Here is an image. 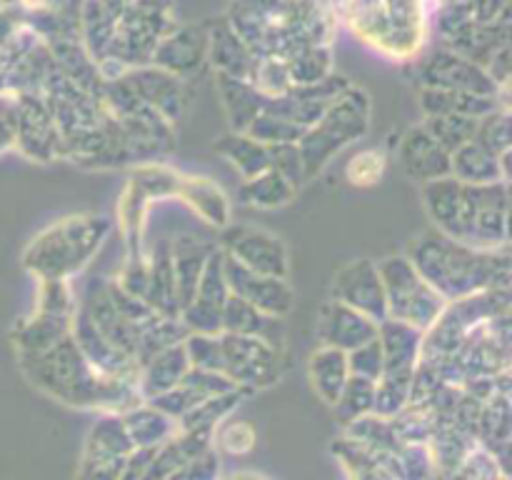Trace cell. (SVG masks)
Instances as JSON below:
<instances>
[{"mask_svg": "<svg viewBox=\"0 0 512 480\" xmlns=\"http://www.w3.org/2000/svg\"><path fill=\"white\" fill-rule=\"evenodd\" d=\"M408 260L445 303L510 288L508 245L473 248L433 228L410 243Z\"/></svg>", "mask_w": 512, "mask_h": 480, "instance_id": "cell-1", "label": "cell"}, {"mask_svg": "<svg viewBox=\"0 0 512 480\" xmlns=\"http://www.w3.org/2000/svg\"><path fill=\"white\" fill-rule=\"evenodd\" d=\"M508 185H465L448 175L423 185V203L440 233L473 248H500L508 245Z\"/></svg>", "mask_w": 512, "mask_h": 480, "instance_id": "cell-2", "label": "cell"}, {"mask_svg": "<svg viewBox=\"0 0 512 480\" xmlns=\"http://www.w3.org/2000/svg\"><path fill=\"white\" fill-rule=\"evenodd\" d=\"M23 368L28 370L30 380L48 390L55 398L73 405L93 403H120L130 395L138 393V383L133 380L115 378L95 368L80 348L75 345L73 335H65L50 348L40 353L20 355Z\"/></svg>", "mask_w": 512, "mask_h": 480, "instance_id": "cell-3", "label": "cell"}, {"mask_svg": "<svg viewBox=\"0 0 512 480\" xmlns=\"http://www.w3.org/2000/svg\"><path fill=\"white\" fill-rule=\"evenodd\" d=\"M108 233L110 220L103 215H70L30 243L25 263L40 280H65L88 265Z\"/></svg>", "mask_w": 512, "mask_h": 480, "instance_id": "cell-4", "label": "cell"}, {"mask_svg": "<svg viewBox=\"0 0 512 480\" xmlns=\"http://www.w3.org/2000/svg\"><path fill=\"white\" fill-rule=\"evenodd\" d=\"M370 130V98L358 85H348L320 120L298 140L305 165V180L315 178L345 145L358 143Z\"/></svg>", "mask_w": 512, "mask_h": 480, "instance_id": "cell-5", "label": "cell"}, {"mask_svg": "<svg viewBox=\"0 0 512 480\" xmlns=\"http://www.w3.org/2000/svg\"><path fill=\"white\" fill-rule=\"evenodd\" d=\"M378 270L380 278H383L388 318L415 325L423 333L438 323L448 303L415 270L408 255H388V258L380 260Z\"/></svg>", "mask_w": 512, "mask_h": 480, "instance_id": "cell-6", "label": "cell"}, {"mask_svg": "<svg viewBox=\"0 0 512 480\" xmlns=\"http://www.w3.org/2000/svg\"><path fill=\"white\" fill-rule=\"evenodd\" d=\"M223 373L238 388H265L278 378L280 350L253 335L220 333Z\"/></svg>", "mask_w": 512, "mask_h": 480, "instance_id": "cell-7", "label": "cell"}, {"mask_svg": "<svg viewBox=\"0 0 512 480\" xmlns=\"http://www.w3.org/2000/svg\"><path fill=\"white\" fill-rule=\"evenodd\" d=\"M220 250L253 273L288 278V248L278 235L258 228H245V225H225L223 248Z\"/></svg>", "mask_w": 512, "mask_h": 480, "instance_id": "cell-8", "label": "cell"}, {"mask_svg": "<svg viewBox=\"0 0 512 480\" xmlns=\"http://www.w3.org/2000/svg\"><path fill=\"white\" fill-rule=\"evenodd\" d=\"M228 295L230 290L223 273V250L215 248L213 253H210L208 263H205L193 300L180 310V320L185 323V328H188L190 333H223L220 315H223V305L225 300H228Z\"/></svg>", "mask_w": 512, "mask_h": 480, "instance_id": "cell-9", "label": "cell"}, {"mask_svg": "<svg viewBox=\"0 0 512 480\" xmlns=\"http://www.w3.org/2000/svg\"><path fill=\"white\" fill-rule=\"evenodd\" d=\"M223 273L230 295L248 300L260 313L285 318L293 310V288H290L285 278L253 273V270L240 265L235 258H230L228 253H223Z\"/></svg>", "mask_w": 512, "mask_h": 480, "instance_id": "cell-10", "label": "cell"}, {"mask_svg": "<svg viewBox=\"0 0 512 480\" xmlns=\"http://www.w3.org/2000/svg\"><path fill=\"white\" fill-rule=\"evenodd\" d=\"M333 300L368 315L375 323L388 318L385 308V288L378 263L370 258H358L343 265L333 278Z\"/></svg>", "mask_w": 512, "mask_h": 480, "instance_id": "cell-11", "label": "cell"}, {"mask_svg": "<svg viewBox=\"0 0 512 480\" xmlns=\"http://www.w3.org/2000/svg\"><path fill=\"white\" fill-rule=\"evenodd\" d=\"M420 88H443V90H470L480 95H500L503 90L495 80L480 68L478 63L468 60L460 53L440 50L420 70Z\"/></svg>", "mask_w": 512, "mask_h": 480, "instance_id": "cell-12", "label": "cell"}, {"mask_svg": "<svg viewBox=\"0 0 512 480\" xmlns=\"http://www.w3.org/2000/svg\"><path fill=\"white\" fill-rule=\"evenodd\" d=\"M120 80L133 90L135 98L143 100L158 115H163L168 123H175L183 115L188 100H185V88L178 75L168 73L158 65H153V68L138 65V68L125 70Z\"/></svg>", "mask_w": 512, "mask_h": 480, "instance_id": "cell-13", "label": "cell"}, {"mask_svg": "<svg viewBox=\"0 0 512 480\" xmlns=\"http://www.w3.org/2000/svg\"><path fill=\"white\" fill-rule=\"evenodd\" d=\"M80 305L88 313V318L93 320L95 328L100 330V335L110 345H115V348L123 350L125 355H130L135 360L140 330L115 308L113 298L108 293V280H95V283H90L88 295H85V300Z\"/></svg>", "mask_w": 512, "mask_h": 480, "instance_id": "cell-14", "label": "cell"}, {"mask_svg": "<svg viewBox=\"0 0 512 480\" xmlns=\"http://www.w3.org/2000/svg\"><path fill=\"white\" fill-rule=\"evenodd\" d=\"M378 335V323L338 300H328L318 315V338L323 345L338 348L343 353L368 343Z\"/></svg>", "mask_w": 512, "mask_h": 480, "instance_id": "cell-15", "label": "cell"}, {"mask_svg": "<svg viewBox=\"0 0 512 480\" xmlns=\"http://www.w3.org/2000/svg\"><path fill=\"white\" fill-rule=\"evenodd\" d=\"M20 148L35 160H53L55 153H60V130L55 125L53 113L48 103L40 98H23V105H18V130Z\"/></svg>", "mask_w": 512, "mask_h": 480, "instance_id": "cell-16", "label": "cell"}, {"mask_svg": "<svg viewBox=\"0 0 512 480\" xmlns=\"http://www.w3.org/2000/svg\"><path fill=\"white\" fill-rule=\"evenodd\" d=\"M400 165L410 180L425 185L430 180L448 178L450 153L430 138L423 125H415L405 133L403 143H400Z\"/></svg>", "mask_w": 512, "mask_h": 480, "instance_id": "cell-17", "label": "cell"}, {"mask_svg": "<svg viewBox=\"0 0 512 480\" xmlns=\"http://www.w3.org/2000/svg\"><path fill=\"white\" fill-rule=\"evenodd\" d=\"M378 340L383 348V373H415L418 360L423 358L425 333L403 320L383 318L378 323Z\"/></svg>", "mask_w": 512, "mask_h": 480, "instance_id": "cell-18", "label": "cell"}, {"mask_svg": "<svg viewBox=\"0 0 512 480\" xmlns=\"http://www.w3.org/2000/svg\"><path fill=\"white\" fill-rule=\"evenodd\" d=\"M510 153L498 158L475 140L460 145L455 153H450V175L465 185H490V183H510Z\"/></svg>", "mask_w": 512, "mask_h": 480, "instance_id": "cell-19", "label": "cell"}, {"mask_svg": "<svg viewBox=\"0 0 512 480\" xmlns=\"http://www.w3.org/2000/svg\"><path fill=\"white\" fill-rule=\"evenodd\" d=\"M220 325H223V333L253 335V338H260L268 345H273L275 350L283 348L285 343L283 318L260 313L255 305L238 298V295H228L223 305V315H220Z\"/></svg>", "mask_w": 512, "mask_h": 480, "instance_id": "cell-20", "label": "cell"}, {"mask_svg": "<svg viewBox=\"0 0 512 480\" xmlns=\"http://www.w3.org/2000/svg\"><path fill=\"white\" fill-rule=\"evenodd\" d=\"M215 245L205 243V240L193 238V235H180L175 245H170V260H173V275H175V293H178L180 310L193 300L198 280L203 275L205 263H208L210 253Z\"/></svg>", "mask_w": 512, "mask_h": 480, "instance_id": "cell-21", "label": "cell"}, {"mask_svg": "<svg viewBox=\"0 0 512 480\" xmlns=\"http://www.w3.org/2000/svg\"><path fill=\"white\" fill-rule=\"evenodd\" d=\"M420 108L425 115H468V118H483L490 110L505 103V93L480 95L470 90H443V88H420Z\"/></svg>", "mask_w": 512, "mask_h": 480, "instance_id": "cell-22", "label": "cell"}, {"mask_svg": "<svg viewBox=\"0 0 512 480\" xmlns=\"http://www.w3.org/2000/svg\"><path fill=\"white\" fill-rule=\"evenodd\" d=\"M218 93L230 128L238 130V133H245L255 115L263 113L265 103H268V95L260 93L250 80L233 78V75L225 73H218Z\"/></svg>", "mask_w": 512, "mask_h": 480, "instance_id": "cell-23", "label": "cell"}, {"mask_svg": "<svg viewBox=\"0 0 512 480\" xmlns=\"http://www.w3.org/2000/svg\"><path fill=\"white\" fill-rule=\"evenodd\" d=\"M190 363L185 355L183 343H175L170 348L160 350L158 355L143 363L138 368V393L145 398H155V395L165 393V390L175 388L185 373H188Z\"/></svg>", "mask_w": 512, "mask_h": 480, "instance_id": "cell-24", "label": "cell"}, {"mask_svg": "<svg viewBox=\"0 0 512 480\" xmlns=\"http://www.w3.org/2000/svg\"><path fill=\"white\" fill-rule=\"evenodd\" d=\"M215 153H218L220 158L228 160V163L243 175V180L255 178V175L265 173V170L270 168L268 145L250 138L248 133H238V130L218 138V143H215Z\"/></svg>", "mask_w": 512, "mask_h": 480, "instance_id": "cell-25", "label": "cell"}, {"mask_svg": "<svg viewBox=\"0 0 512 480\" xmlns=\"http://www.w3.org/2000/svg\"><path fill=\"white\" fill-rule=\"evenodd\" d=\"M308 375L315 393H318L325 403L333 405V400L338 398V393L343 390L345 380L350 378L348 353H343V350L338 348H330V345H320V348L310 355Z\"/></svg>", "mask_w": 512, "mask_h": 480, "instance_id": "cell-26", "label": "cell"}, {"mask_svg": "<svg viewBox=\"0 0 512 480\" xmlns=\"http://www.w3.org/2000/svg\"><path fill=\"white\" fill-rule=\"evenodd\" d=\"M295 193H298V188L288 178H283L278 170L268 168L265 173L248 178L240 185L238 200L243 205H250V208L275 210L285 208L295 198Z\"/></svg>", "mask_w": 512, "mask_h": 480, "instance_id": "cell-27", "label": "cell"}, {"mask_svg": "<svg viewBox=\"0 0 512 480\" xmlns=\"http://www.w3.org/2000/svg\"><path fill=\"white\" fill-rule=\"evenodd\" d=\"M190 330L185 328V323L180 320V315H158L148 328L140 333L138 350H135V363L138 368L143 363H148L153 355H158L160 350L170 348L175 343H183L188 338Z\"/></svg>", "mask_w": 512, "mask_h": 480, "instance_id": "cell-28", "label": "cell"}, {"mask_svg": "<svg viewBox=\"0 0 512 480\" xmlns=\"http://www.w3.org/2000/svg\"><path fill=\"white\" fill-rule=\"evenodd\" d=\"M210 60H213L215 70L233 78L250 80L255 68V55L250 53L248 45L238 38L235 33L215 35L213 45H210Z\"/></svg>", "mask_w": 512, "mask_h": 480, "instance_id": "cell-29", "label": "cell"}, {"mask_svg": "<svg viewBox=\"0 0 512 480\" xmlns=\"http://www.w3.org/2000/svg\"><path fill=\"white\" fill-rule=\"evenodd\" d=\"M180 193L185 195L188 203H193V208L203 215L205 220H210L218 228L228 225V200L220 193V188L215 183L205 178H188L180 180L178 185Z\"/></svg>", "mask_w": 512, "mask_h": 480, "instance_id": "cell-30", "label": "cell"}, {"mask_svg": "<svg viewBox=\"0 0 512 480\" xmlns=\"http://www.w3.org/2000/svg\"><path fill=\"white\" fill-rule=\"evenodd\" d=\"M203 55H205V45L203 43H195V40H183L178 38L173 40H165L163 45L158 48V53H153V63L158 68L168 70V73L183 75L195 73V70L203 65Z\"/></svg>", "mask_w": 512, "mask_h": 480, "instance_id": "cell-31", "label": "cell"}, {"mask_svg": "<svg viewBox=\"0 0 512 480\" xmlns=\"http://www.w3.org/2000/svg\"><path fill=\"white\" fill-rule=\"evenodd\" d=\"M420 125L428 130L435 143L443 145L448 153H455L460 145L470 143L475 138L478 118H468V115H425Z\"/></svg>", "mask_w": 512, "mask_h": 480, "instance_id": "cell-32", "label": "cell"}, {"mask_svg": "<svg viewBox=\"0 0 512 480\" xmlns=\"http://www.w3.org/2000/svg\"><path fill=\"white\" fill-rule=\"evenodd\" d=\"M288 65V73L293 85H310L330 75V53L325 45H310L300 48L283 58Z\"/></svg>", "mask_w": 512, "mask_h": 480, "instance_id": "cell-33", "label": "cell"}, {"mask_svg": "<svg viewBox=\"0 0 512 480\" xmlns=\"http://www.w3.org/2000/svg\"><path fill=\"white\" fill-rule=\"evenodd\" d=\"M245 133L265 145H278V143H298V140L303 138L305 130L300 128V125H295L293 120L285 118V115L263 108V113L255 115V120L248 125Z\"/></svg>", "mask_w": 512, "mask_h": 480, "instance_id": "cell-34", "label": "cell"}, {"mask_svg": "<svg viewBox=\"0 0 512 480\" xmlns=\"http://www.w3.org/2000/svg\"><path fill=\"white\" fill-rule=\"evenodd\" d=\"M373 400H375V380L360 378V375H350V378L345 380L343 390L338 393V398L333 400V405L340 420H355L360 418V415L373 410Z\"/></svg>", "mask_w": 512, "mask_h": 480, "instance_id": "cell-35", "label": "cell"}, {"mask_svg": "<svg viewBox=\"0 0 512 480\" xmlns=\"http://www.w3.org/2000/svg\"><path fill=\"white\" fill-rule=\"evenodd\" d=\"M475 143L483 145L493 155L503 158L510 153V110L508 105H498L490 110L488 115L478 118V128H475Z\"/></svg>", "mask_w": 512, "mask_h": 480, "instance_id": "cell-36", "label": "cell"}, {"mask_svg": "<svg viewBox=\"0 0 512 480\" xmlns=\"http://www.w3.org/2000/svg\"><path fill=\"white\" fill-rule=\"evenodd\" d=\"M183 348H185V355H188L190 368L223 373V348H220V335L188 333V338L183 340Z\"/></svg>", "mask_w": 512, "mask_h": 480, "instance_id": "cell-37", "label": "cell"}, {"mask_svg": "<svg viewBox=\"0 0 512 480\" xmlns=\"http://www.w3.org/2000/svg\"><path fill=\"white\" fill-rule=\"evenodd\" d=\"M385 173V155L380 150H360L353 155V160L348 163V180L358 188H370V185H378L380 178Z\"/></svg>", "mask_w": 512, "mask_h": 480, "instance_id": "cell-38", "label": "cell"}, {"mask_svg": "<svg viewBox=\"0 0 512 480\" xmlns=\"http://www.w3.org/2000/svg\"><path fill=\"white\" fill-rule=\"evenodd\" d=\"M348 368L350 375H360V378L378 380L385 370L383 360V348H380V340L375 335L368 343L358 345V348L348 350Z\"/></svg>", "mask_w": 512, "mask_h": 480, "instance_id": "cell-39", "label": "cell"}, {"mask_svg": "<svg viewBox=\"0 0 512 480\" xmlns=\"http://www.w3.org/2000/svg\"><path fill=\"white\" fill-rule=\"evenodd\" d=\"M270 148V168L278 170L283 178H288L295 188H300L305 180V165H303V155H300L298 143H278V145H268Z\"/></svg>", "mask_w": 512, "mask_h": 480, "instance_id": "cell-40", "label": "cell"}]
</instances>
